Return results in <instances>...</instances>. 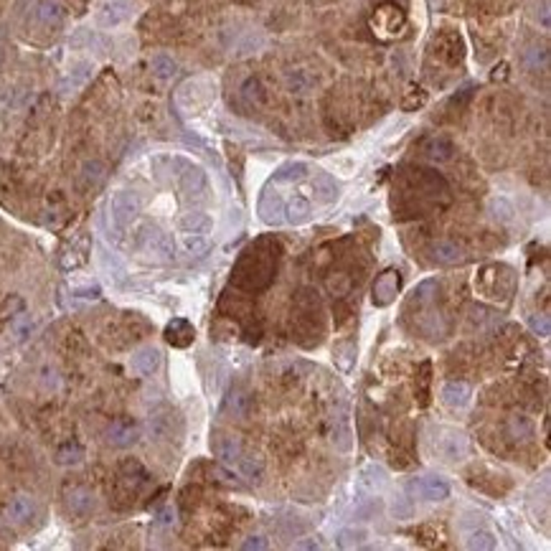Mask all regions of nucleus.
Returning a JSON list of instances; mask_svg holds the SVG:
<instances>
[{"label": "nucleus", "instance_id": "f257e3e1", "mask_svg": "<svg viewBox=\"0 0 551 551\" xmlns=\"http://www.w3.org/2000/svg\"><path fill=\"white\" fill-rule=\"evenodd\" d=\"M277 262H280V247L272 239H262V242L251 244L239 257L232 282L242 290H249V293L265 290L275 280Z\"/></svg>", "mask_w": 551, "mask_h": 551}, {"label": "nucleus", "instance_id": "f03ea898", "mask_svg": "<svg viewBox=\"0 0 551 551\" xmlns=\"http://www.w3.org/2000/svg\"><path fill=\"white\" fill-rule=\"evenodd\" d=\"M137 251H140L148 262H155V265H166V262H170L173 254H176L173 239H170L166 232H160L158 226H145V229H140V234H137Z\"/></svg>", "mask_w": 551, "mask_h": 551}, {"label": "nucleus", "instance_id": "7ed1b4c3", "mask_svg": "<svg viewBox=\"0 0 551 551\" xmlns=\"http://www.w3.org/2000/svg\"><path fill=\"white\" fill-rule=\"evenodd\" d=\"M475 284L488 300L508 297L513 293V272L508 267H503V265H488V267L480 269Z\"/></svg>", "mask_w": 551, "mask_h": 551}, {"label": "nucleus", "instance_id": "20e7f679", "mask_svg": "<svg viewBox=\"0 0 551 551\" xmlns=\"http://www.w3.org/2000/svg\"><path fill=\"white\" fill-rule=\"evenodd\" d=\"M148 470L142 468L137 460H125L117 470V498H133L142 491V485L148 483Z\"/></svg>", "mask_w": 551, "mask_h": 551}, {"label": "nucleus", "instance_id": "39448f33", "mask_svg": "<svg viewBox=\"0 0 551 551\" xmlns=\"http://www.w3.org/2000/svg\"><path fill=\"white\" fill-rule=\"evenodd\" d=\"M434 450L442 455V460H455L465 458L468 455V437L458 429H450V427H442L437 437H434Z\"/></svg>", "mask_w": 551, "mask_h": 551}, {"label": "nucleus", "instance_id": "423d86ee", "mask_svg": "<svg viewBox=\"0 0 551 551\" xmlns=\"http://www.w3.org/2000/svg\"><path fill=\"white\" fill-rule=\"evenodd\" d=\"M140 209H142L140 196L133 191H117L112 196V203H109V214H112L117 226L133 224L135 218H137V214H140Z\"/></svg>", "mask_w": 551, "mask_h": 551}, {"label": "nucleus", "instance_id": "0eeeda50", "mask_svg": "<svg viewBox=\"0 0 551 551\" xmlns=\"http://www.w3.org/2000/svg\"><path fill=\"white\" fill-rule=\"evenodd\" d=\"M399 287H401V275L396 269H386V272H381V275L376 277L374 287H371V297H374L376 308L392 305L396 300V295H399Z\"/></svg>", "mask_w": 551, "mask_h": 551}, {"label": "nucleus", "instance_id": "6e6552de", "mask_svg": "<svg viewBox=\"0 0 551 551\" xmlns=\"http://www.w3.org/2000/svg\"><path fill=\"white\" fill-rule=\"evenodd\" d=\"M211 450H214V455H216L221 462H226V465H234L236 460L242 458L244 445H242V440H239L236 434L216 429V432L211 434Z\"/></svg>", "mask_w": 551, "mask_h": 551}, {"label": "nucleus", "instance_id": "1a4fd4ad", "mask_svg": "<svg viewBox=\"0 0 551 551\" xmlns=\"http://www.w3.org/2000/svg\"><path fill=\"white\" fill-rule=\"evenodd\" d=\"M407 491H409L414 498H422V501H445V498H450V485L432 475L409 480Z\"/></svg>", "mask_w": 551, "mask_h": 551}, {"label": "nucleus", "instance_id": "9d476101", "mask_svg": "<svg viewBox=\"0 0 551 551\" xmlns=\"http://www.w3.org/2000/svg\"><path fill=\"white\" fill-rule=\"evenodd\" d=\"M104 437H107V442L112 445V447L125 450V447H133V445L140 440V427L135 425L133 419L120 417V419H115V422L107 427Z\"/></svg>", "mask_w": 551, "mask_h": 551}, {"label": "nucleus", "instance_id": "9b49d317", "mask_svg": "<svg viewBox=\"0 0 551 551\" xmlns=\"http://www.w3.org/2000/svg\"><path fill=\"white\" fill-rule=\"evenodd\" d=\"M64 506H67V510L74 518H87L94 513L97 498H94V493L89 491V488L74 485V488H69L67 495H64Z\"/></svg>", "mask_w": 551, "mask_h": 551}, {"label": "nucleus", "instance_id": "f8f14e48", "mask_svg": "<svg viewBox=\"0 0 551 551\" xmlns=\"http://www.w3.org/2000/svg\"><path fill=\"white\" fill-rule=\"evenodd\" d=\"M404 13H401L396 5H384V8L376 10L374 16V31H379L381 36H396L404 28Z\"/></svg>", "mask_w": 551, "mask_h": 551}, {"label": "nucleus", "instance_id": "ddd939ff", "mask_svg": "<svg viewBox=\"0 0 551 551\" xmlns=\"http://www.w3.org/2000/svg\"><path fill=\"white\" fill-rule=\"evenodd\" d=\"M34 516H36V501L31 498V495H25V493L13 495L10 503L5 506V518H8L10 524H16V526L28 524Z\"/></svg>", "mask_w": 551, "mask_h": 551}, {"label": "nucleus", "instance_id": "4468645a", "mask_svg": "<svg viewBox=\"0 0 551 551\" xmlns=\"http://www.w3.org/2000/svg\"><path fill=\"white\" fill-rule=\"evenodd\" d=\"M130 13H133L130 0H107L100 13H97V23L104 25V28H115V25L125 23Z\"/></svg>", "mask_w": 551, "mask_h": 551}, {"label": "nucleus", "instance_id": "2eb2a0df", "mask_svg": "<svg viewBox=\"0 0 551 551\" xmlns=\"http://www.w3.org/2000/svg\"><path fill=\"white\" fill-rule=\"evenodd\" d=\"M224 409L236 419H247L254 412V396L247 389H242V386H234L232 392L226 394Z\"/></svg>", "mask_w": 551, "mask_h": 551}, {"label": "nucleus", "instance_id": "dca6fc26", "mask_svg": "<svg viewBox=\"0 0 551 551\" xmlns=\"http://www.w3.org/2000/svg\"><path fill=\"white\" fill-rule=\"evenodd\" d=\"M193 335H196V330H193V326L188 320H183V317H173L166 328V341L170 343L173 348H188L193 343Z\"/></svg>", "mask_w": 551, "mask_h": 551}, {"label": "nucleus", "instance_id": "f3484780", "mask_svg": "<svg viewBox=\"0 0 551 551\" xmlns=\"http://www.w3.org/2000/svg\"><path fill=\"white\" fill-rule=\"evenodd\" d=\"M470 399H473V389H470L468 381H447L442 386V401L452 409H462V407H468Z\"/></svg>", "mask_w": 551, "mask_h": 551}, {"label": "nucleus", "instance_id": "a211bd4d", "mask_svg": "<svg viewBox=\"0 0 551 551\" xmlns=\"http://www.w3.org/2000/svg\"><path fill=\"white\" fill-rule=\"evenodd\" d=\"M432 257L437 265H445V267H455V265H460L462 259H465V251H462V247L455 242H450V239H440V242L432 244Z\"/></svg>", "mask_w": 551, "mask_h": 551}, {"label": "nucleus", "instance_id": "6ab92c4d", "mask_svg": "<svg viewBox=\"0 0 551 551\" xmlns=\"http://www.w3.org/2000/svg\"><path fill=\"white\" fill-rule=\"evenodd\" d=\"M313 214V206H310V201L305 196H293V199L284 203V211H282V221L293 226H300L305 224Z\"/></svg>", "mask_w": 551, "mask_h": 551}, {"label": "nucleus", "instance_id": "aec40b11", "mask_svg": "<svg viewBox=\"0 0 551 551\" xmlns=\"http://www.w3.org/2000/svg\"><path fill=\"white\" fill-rule=\"evenodd\" d=\"M282 211H284V201L272 191H265V196L259 199V216L265 224H280L282 221Z\"/></svg>", "mask_w": 551, "mask_h": 551}, {"label": "nucleus", "instance_id": "412c9836", "mask_svg": "<svg viewBox=\"0 0 551 551\" xmlns=\"http://www.w3.org/2000/svg\"><path fill=\"white\" fill-rule=\"evenodd\" d=\"M87 251H89V236H79L71 242V247L61 251V267L64 269H76L87 262Z\"/></svg>", "mask_w": 551, "mask_h": 551}, {"label": "nucleus", "instance_id": "4be33fe9", "mask_svg": "<svg viewBox=\"0 0 551 551\" xmlns=\"http://www.w3.org/2000/svg\"><path fill=\"white\" fill-rule=\"evenodd\" d=\"M506 434L513 442H528L534 437V422L526 414H510L506 419Z\"/></svg>", "mask_w": 551, "mask_h": 551}, {"label": "nucleus", "instance_id": "5701e85b", "mask_svg": "<svg viewBox=\"0 0 551 551\" xmlns=\"http://www.w3.org/2000/svg\"><path fill=\"white\" fill-rule=\"evenodd\" d=\"M425 155L432 163H447V160L455 158V142L450 140V137H429V140L425 142Z\"/></svg>", "mask_w": 551, "mask_h": 551}, {"label": "nucleus", "instance_id": "b1692460", "mask_svg": "<svg viewBox=\"0 0 551 551\" xmlns=\"http://www.w3.org/2000/svg\"><path fill=\"white\" fill-rule=\"evenodd\" d=\"M236 465H239V473H242L249 483L259 485L262 483V477H265V460L254 455V452H242V458L236 460Z\"/></svg>", "mask_w": 551, "mask_h": 551}, {"label": "nucleus", "instance_id": "393cba45", "mask_svg": "<svg viewBox=\"0 0 551 551\" xmlns=\"http://www.w3.org/2000/svg\"><path fill=\"white\" fill-rule=\"evenodd\" d=\"M160 366V351L158 348H153V346H145L140 351L133 356V371L140 376H150L155 374Z\"/></svg>", "mask_w": 551, "mask_h": 551}, {"label": "nucleus", "instance_id": "a878e982", "mask_svg": "<svg viewBox=\"0 0 551 551\" xmlns=\"http://www.w3.org/2000/svg\"><path fill=\"white\" fill-rule=\"evenodd\" d=\"M34 18L43 25H59L64 21V5L59 0H38L34 8Z\"/></svg>", "mask_w": 551, "mask_h": 551}, {"label": "nucleus", "instance_id": "bb28decb", "mask_svg": "<svg viewBox=\"0 0 551 551\" xmlns=\"http://www.w3.org/2000/svg\"><path fill=\"white\" fill-rule=\"evenodd\" d=\"M284 87H287V92L293 94H308L315 87V79L305 69H293V71H287V76H284Z\"/></svg>", "mask_w": 551, "mask_h": 551}, {"label": "nucleus", "instance_id": "cd10ccee", "mask_svg": "<svg viewBox=\"0 0 551 551\" xmlns=\"http://www.w3.org/2000/svg\"><path fill=\"white\" fill-rule=\"evenodd\" d=\"M150 69H153V76L160 79V82H170L178 71V64L173 56H168V54H158V56H153L150 61Z\"/></svg>", "mask_w": 551, "mask_h": 551}, {"label": "nucleus", "instance_id": "c85d7f7f", "mask_svg": "<svg viewBox=\"0 0 551 551\" xmlns=\"http://www.w3.org/2000/svg\"><path fill=\"white\" fill-rule=\"evenodd\" d=\"M313 191H315L320 203H333V201L338 199V185H335L333 178L326 176V173H317L315 176V181H313Z\"/></svg>", "mask_w": 551, "mask_h": 551}, {"label": "nucleus", "instance_id": "c756f323", "mask_svg": "<svg viewBox=\"0 0 551 551\" xmlns=\"http://www.w3.org/2000/svg\"><path fill=\"white\" fill-rule=\"evenodd\" d=\"M181 185H183V193H188V196H201L206 191V173L201 168H188L181 176Z\"/></svg>", "mask_w": 551, "mask_h": 551}, {"label": "nucleus", "instance_id": "7c9ffc66", "mask_svg": "<svg viewBox=\"0 0 551 551\" xmlns=\"http://www.w3.org/2000/svg\"><path fill=\"white\" fill-rule=\"evenodd\" d=\"M305 176H308L305 163H284V166L277 168L272 183H295V181H302Z\"/></svg>", "mask_w": 551, "mask_h": 551}, {"label": "nucleus", "instance_id": "2f4dec72", "mask_svg": "<svg viewBox=\"0 0 551 551\" xmlns=\"http://www.w3.org/2000/svg\"><path fill=\"white\" fill-rule=\"evenodd\" d=\"M181 229H183V234H209L211 218L206 214H201V211H193V214H185L183 216Z\"/></svg>", "mask_w": 551, "mask_h": 551}, {"label": "nucleus", "instance_id": "473e14b6", "mask_svg": "<svg viewBox=\"0 0 551 551\" xmlns=\"http://www.w3.org/2000/svg\"><path fill=\"white\" fill-rule=\"evenodd\" d=\"M356 363V341H341L335 346V366L341 371H351Z\"/></svg>", "mask_w": 551, "mask_h": 551}, {"label": "nucleus", "instance_id": "72a5a7b5", "mask_svg": "<svg viewBox=\"0 0 551 551\" xmlns=\"http://www.w3.org/2000/svg\"><path fill=\"white\" fill-rule=\"evenodd\" d=\"M82 460H84V447L79 442H74V440H71V442H64L59 450H56V462H59V465H76V462H82Z\"/></svg>", "mask_w": 551, "mask_h": 551}, {"label": "nucleus", "instance_id": "f704fd0d", "mask_svg": "<svg viewBox=\"0 0 551 551\" xmlns=\"http://www.w3.org/2000/svg\"><path fill=\"white\" fill-rule=\"evenodd\" d=\"M183 249L191 257H203L211 249L209 234H183Z\"/></svg>", "mask_w": 551, "mask_h": 551}, {"label": "nucleus", "instance_id": "c9c22d12", "mask_svg": "<svg viewBox=\"0 0 551 551\" xmlns=\"http://www.w3.org/2000/svg\"><path fill=\"white\" fill-rule=\"evenodd\" d=\"M242 97L247 104H265V87H262V82H259L257 76H249L247 82L242 84Z\"/></svg>", "mask_w": 551, "mask_h": 551}, {"label": "nucleus", "instance_id": "e433bc0d", "mask_svg": "<svg viewBox=\"0 0 551 551\" xmlns=\"http://www.w3.org/2000/svg\"><path fill=\"white\" fill-rule=\"evenodd\" d=\"M468 546L470 549H483V551H491L495 549V536L491 534V531H485V528H475V531H470L468 536Z\"/></svg>", "mask_w": 551, "mask_h": 551}, {"label": "nucleus", "instance_id": "4c0bfd02", "mask_svg": "<svg viewBox=\"0 0 551 551\" xmlns=\"http://www.w3.org/2000/svg\"><path fill=\"white\" fill-rule=\"evenodd\" d=\"M524 61H526V67L531 69V71L546 69L549 67V51H546V46H531V49L524 54Z\"/></svg>", "mask_w": 551, "mask_h": 551}, {"label": "nucleus", "instance_id": "58836bf2", "mask_svg": "<svg viewBox=\"0 0 551 551\" xmlns=\"http://www.w3.org/2000/svg\"><path fill=\"white\" fill-rule=\"evenodd\" d=\"M326 287H328V293H330V295H335V297H343V295L351 293L353 280L348 275H343V272H338V275L333 272V275L326 280Z\"/></svg>", "mask_w": 551, "mask_h": 551}, {"label": "nucleus", "instance_id": "ea45409f", "mask_svg": "<svg viewBox=\"0 0 551 551\" xmlns=\"http://www.w3.org/2000/svg\"><path fill=\"white\" fill-rule=\"evenodd\" d=\"M104 178V166L100 160H87L82 166V181L87 185H97Z\"/></svg>", "mask_w": 551, "mask_h": 551}, {"label": "nucleus", "instance_id": "a19ab883", "mask_svg": "<svg viewBox=\"0 0 551 551\" xmlns=\"http://www.w3.org/2000/svg\"><path fill=\"white\" fill-rule=\"evenodd\" d=\"M528 328H531V330H534V335H539V338H549V335H551L549 315H531V317H528Z\"/></svg>", "mask_w": 551, "mask_h": 551}, {"label": "nucleus", "instance_id": "79ce46f5", "mask_svg": "<svg viewBox=\"0 0 551 551\" xmlns=\"http://www.w3.org/2000/svg\"><path fill=\"white\" fill-rule=\"evenodd\" d=\"M211 480H216V483L226 485V488H239V480H236L229 470L221 468V465H214V468H211Z\"/></svg>", "mask_w": 551, "mask_h": 551}, {"label": "nucleus", "instance_id": "37998d69", "mask_svg": "<svg viewBox=\"0 0 551 551\" xmlns=\"http://www.w3.org/2000/svg\"><path fill=\"white\" fill-rule=\"evenodd\" d=\"M493 216L495 218H503V221H508L510 216H513V206H510L508 201L506 199H498V201H493Z\"/></svg>", "mask_w": 551, "mask_h": 551}, {"label": "nucleus", "instance_id": "c03bdc74", "mask_svg": "<svg viewBox=\"0 0 551 551\" xmlns=\"http://www.w3.org/2000/svg\"><path fill=\"white\" fill-rule=\"evenodd\" d=\"M366 539V531H343L341 534V546H351Z\"/></svg>", "mask_w": 551, "mask_h": 551}, {"label": "nucleus", "instance_id": "a18cd8bd", "mask_svg": "<svg viewBox=\"0 0 551 551\" xmlns=\"http://www.w3.org/2000/svg\"><path fill=\"white\" fill-rule=\"evenodd\" d=\"M242 549L244 551H265L267 549V541H265V539H262V536H249V539H247V541L242 543Z\"/></svg>", "mask_w": 551, "mask_h": 551}, {"label": "nucleus", "instance_id": "49530a36", "mask_svg": "<svg viewBox=\"0 0 551 551\" xmlns=\"http://www.w3.org/2000/svg\"><path fill=\"white\" fill-rule=\"evenodd\" d=\"M31 317H21L16 326H13V333H16V338H25V335L31 333Z\"/></svg>", "mask_w": 551, "mask_h": 551}, {"label": "nucleus", "instance_id": "de8ad7c7", "mask_svg": "<svg viewBox=\"0 0 551 551\" xmlns=\"http://www.w3.org/2000/svg\"><path fill=\"white\" fill-rule=\"evenodd\" d=\"M419 381H422V404H427V384H429V363H422L419 368Z\"/></svg>", "mask_w": 551, "mask_h": 551}, {"label": "nucleus", "instance_id": "09e8293b", "mask_svg": "<svg viewBox=\"0 0 551 551\" xmlns=\"http://www.w3.org/2000/svg\"><path fill=\"white\" fill-rule=\"evenodd\" d=\"M79 297H89V300H94V297H100V287L97 284H89V287H79V290H74Z\"/></svg>", "mask_w": 551, "mask_h": 551}, {"label": "nucleus", "instance_id": "8fccbe9b", "mask_svg": "<svg viewBox=\"0 0 551 551\" xmlns=\"http://www.w3.org/2000/svg\"><path fill=\"white\" fill-rule=\"evenodd\" d=\"M422 102H425V94H417V97H409V100L404 102V109H414V107H422Z\"/></svg>", "mask_w": 551, "mask_h": 551}, {"label": "nucleus", "instance_id": "3c124183", "mask_svg": "<svg viewBox=\"0 0 551 551\" xmlns=\"http://www.w3.org/2000/svg\"><path fill=\"white\" fill-rule=\"evenodd\" d=\"M173 518H176V513H173V508H166V510H163V513H160V518H158V521H160V524H166V526H168V524H173Z\"/></svg>", "mask_w": 551, "mask_h": 551}, {"label": "nucleus", "instance_id": "603ef678", "mask_svg": "<svg viewBox=\"0 0 551 551\" xmlns=\"http://www.w3.org/2000/svg\"><path fill=\"white\" fill-rule=\"evenodd\" d=\"M295 549H320L317 541H295Z\"/></svg>", "mask_w": 551, "mask_h": 551}, {"label": "nucleus", "instance_id": "864d4df0", "mask_svg": "<svg viewBox=\"0 0 551 551\" xmlns=\"http://www.w3.org/2000/svg\"><path fill=\"white\" fill-rule=\"evenodd\" d=\"M3 61H5V49L0 46V67H3Z\"/></svg>", "mask_w": 551, "mask_h": 551}]
</instances>
